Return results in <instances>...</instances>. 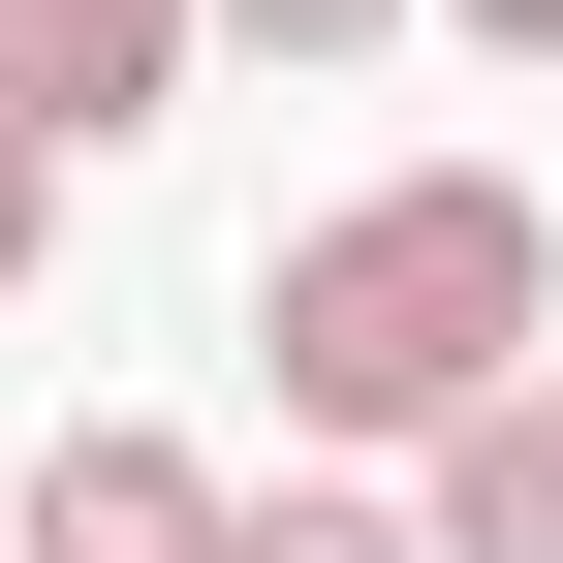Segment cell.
<instances>
[{
  "instance_id": "cell-2",
  "label": "cell",
  "mask_w": 563,
  "mask_h": 563,
  "mask_svg": "<svg viewBox=\"0 0 563 563\" xmlns=\"http://www.w3.org/2000/svg\"><path fill=\"white\" fill-rule=\"evenodd\" d=\"M251 470L220 439H157V407H95V439H32V501H0V563H220Z\"/></svg>"
},
{
  "instance_id": "cell-5",
  "label": "cell",
  "mask_w": 563,
  "mask_h": 563,
  "mask_svg": "<svg viewBox=\"0 0 563 563\" xmlns=\"http://www.w3.org/2000/svg\"><path fill=\"white\" fill-rule=\"evenodd\" d=\"M220 563H439V532H407V470H282V501H220Z\"/></svg>"
},
{
  "instance_id": "cell-6",
  "label": "cell",
  "mask_w": 563,
  "mask_h": 563,
  "mask_svg": "<svg viewBox=\"0 0 563 563\" xmlns=\"http://www.w3.org/2000/svg\"><path fill=\"white\" fill-rule=\"evenodd\" d=\"M188 32H251L282 95H344V63H407V0H188Z\"/></svg>"
},
{
  "instance_id": "cell-8",
  "label": "cell",
  "mask_w": 563,
  "mask_h": 563,
  "mask_svg": "<svg viewBox=\"0 0 563 563\" xmlns=\"http://www.w3.org/2000/svg\"><path fill=\"white\" fill-rule=\"evenodd\" d=\"M407 32H470V63H563V0H407Z\"/></svg>"
},
{
  "instance_id": "cell-3",
  "label": "cell",
  "mask_w": 563,
  "mask_h": 563,
  "mask_svg": "<svg viewBox=\"0 0 563 563\" xmlns=\"http://www.w3.org/2000/svg\"><path fill=\"white\" fill-rule=\"evenodd\" d=\"M407 532H439V563H563V344H532L501 407H439V439H407Z\"/></svg>"
},
{
  "instance_id": "cell-1",
  "label": "cell",
  "mask_w": 563,
  "mask_h": 563,
  "mask_svg": "<svg viewBox=\"0 0 563 563\" xmlns=\"http://www.w3.org/2000/svg\"><path fill=\"white\" fill-rule=\"evenodd\" d=\"M251 344H282V439H313V470H407L439 407H501L563 344V188H501V157L313 188V220L251 251Z\"/></svg>"
},
{
  "instance_id": "cell-7",
  "label": "cell",
  "mask_w": 563,
  "mask_h": 563,
  "mask_svg": "<svg viewBox=\"0 0 563 563\" xmlns=\"http://www.w3.org/2000/svg\"><path fill=\"white\" fill-rule=\"evenodd\" d=\"M63 188H95V157H63V125H0V282L63 251Z\"/></svg>"
},
{
  "instance_id": "cell-4",
  "label": "cell",
  "mask_w": 563,
  "mask_h": 563,
  "mask_svg": "<svg viewBox=\"0 0 563 563\" xmlns=\"http://www.w3.org/2000/svg\"><path fill=\"white\" fill-rule=\"evenodd\" d=\"M157 95H188V0H0V125H63V157H125Z\"/></svg>"
}]
</instances>
